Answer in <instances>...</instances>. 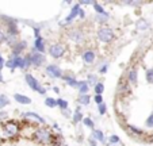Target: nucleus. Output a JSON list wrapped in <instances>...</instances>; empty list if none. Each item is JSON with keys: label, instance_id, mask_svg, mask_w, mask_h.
I'll use <instances>...</instances> for the list:
<instances>
[{"label": "nucleus", "instance_id": "f257e3e1", "mask_svg": "<svg viewBox=\"0 0 153 146\" xmlns=\"http://www.w3.org/2000/svg\"><path fill=\"white\" fill-rule=\"evenodd\" d=\"M33 138H34L35 142L41 143V145H45V146L52 145L56 141V137L46 127H37L34 130V133H33Z\"/></svg>", "mask_w": 153, "mask_h": 146}, {"label": "nucleus", "instance_id": "f03ea898", "mask_svg": "<svg viewBox=\"0 0 153 146\" xmlns=\"http://www.w3.org/2000/svg\"><path fill=\"white\" fill-rule=\"evenodd\" d=\"M1 133L6 138H16L20 133V126L15 120H8L1 125Z\"/></svg>", "mask_w": 153, "mask_h": 146}, {"label": "nucleus", "instance_id": "7ed1b4c3", "mask_svg": "<svg viewBox=\"0 0 153 146\" xmlns=\"http://www.w3.org/2000/svg\"><path fill=\"white\" fill-rule=\"evenodd\" d=\"M25 80H26L27 85H29L30 88L33 89V91L38 92V93H41V95H45V93H46V89H45L42 85H41V84H39V81H38L37 79H35L33 75H30V73H27V75L25 76Z\"/></svg>", "mask_w": 153, "mask_h": 146}, {"label": "nucleus", "instance_id": "20e7f679", "mask_svg": "<svg viewBox=\"0 0 153 146\" xmlns=\"http://www.w3.org/2000/svg\"><path fill=\"white\" fill-rule=\"evenodd\" d=\"M96 35H98V39L103 43H110L114 39V31L110 27H100Z\"/></svg>", "mask_w": 153, "mask_h": 146}, {"label": "nucleus", "instance_id": "39448f33", "mask_svg": "<svg viewBox=\"0 0 153 146\" xmlns=\"http://www.w3.org/2000/svg\"><path fill=\"white\" fill-rule=\"evenodd\" d=\"M48 52L53 58H61L67 52V47H65L64 43H53V45L49 46Z\"/></svg>", "mask_w": 153, "mask_h": 146}, {"label": "nucleus", "instance_id": "423d86ee", "mask_svg": "<svg viewBox=\"0 0 153 146\" xmlns=\"http://www.w3.org/2000/svg\"><path fill=\"white\" fill-rule=\"evenodd\" d=\"M68 37H69V39L72 42L77 43V45H81L85 41V34H84V31L81 29H72L68 33Z\"/></svg>", "mask_w": 153, "mask_h": 146}, {"label": "nucleus", "instance_id": "0eeeda50", "mask_svg": "<svg viewBox=\"0 0 153 146\" xmlns=\"http://www.w3.org/2000/svg\"><path fill=\"white\" fill-rule=\"evenodd\" d=\"M22 118L26 120H30V122H37V123H39V125H46L45 118H42L41 115L35 114V112H23Z\"/></svg>", "mask_w": 153, "mask_h": 146}, {"label": "nucleus", "instance_id": "6e6552de", "mask_svg": "<svg viewBox=\"0 0 153 146\" xmlns=\"http://www.w3.org/2000/svg\"><path fill=\"white\" fill-rule=\"evenodd\" d=\"M46 75L52 79H61L62 77V70L54 64H50L46 66Z\"/></svg>", "mask_w": 153, "mask_h": 146}, {"label": "nucleus", "instance_id": "1a4fd4ad", "mask_svg": "<svg viewBox=\"0 0 153 146\" xmlns=\"http://www.w3.org/2000/svg\"><path fill=\"white\" fill-rule=\"evenodd\" d=\"M80 4H75V6L71 8V12H69V15H68L67 18H65V20L62 22V24H69L71 22H72L73 19H76V18L79 16V12H80Z\"/></svg>", "mask_w": 153, "mask_h": 146}, {"label": "nucleus", "instance_id": "9d476101", "mask_svg": "<svg viewBox=\"0 0 153 146\" xmlns=\"http://www.w3.org/2000/svg\"><path fill=\"white\" fill-rule=\"evenodd\" d=\"M26 46H27V43L25 42V41H18V42H15V45L12 46V57L11 58L19 57L20 53L26 49Z\"/></svg>", "mask_w": 153, "mask_h": 146}, {"label": "nucleus", "instance_id": "9b49d317", "mask_svg": "<svg viewBox=\"0 0 153 146\" xmlns=\"http://www.w3.org/2000/svg\"><path fill=\"white\" fill-rule=\"evenodd\" d=\"M30 60H31V65L41 66L45 64V56L41 54V53H31L30 54Z\"/></svg>", "mask_w": 153, "mask_h": 146}, {"label": "nucleus", "instance_id": "f8f14e48", "mask_svg": "<svg viewBox=\"0 0 153 146\" xmlns=\"http://www.w3.org/2000/svg\"><path fill=\"white\" fill-rule=\"evenodd\" d=\"M126 79H127V83H129V84H131V85H136L137 81H138V75H137V69H136V68H130L129 70H127Z\"/></svg>", "mask_w": 153, "mask_h": 146}, {"label": "nucleus", "instance_id": "ddd939ff", "mask_svg": "<svg viewBox=\"0 0 153 146\" xmlns=\"http://www.w3.org/2000/svg\"><path fill=\"white\" fill-rule=\"evenodd\" d=\"M95 52L94 50H85V52L83 53V56H81V58H83V62L85 64V65H91V64L95 61Z\"/></svg>", "mask_w": 153, "mask_h": 146}, {"label": "nucleus", "instance_id": "4468645a", "mask_svg": "<svg viewBox=\"0 0 153 146\" xmlns=\"http://www.w3.org/2000/svg\"><path fill=\"white\" fill-rule=\"evenodd\" d=\"M34 50L37 53H41V54L45 52V41H43L42 37L35 38V41H34Z\"/></svg>", "mask_w": 153, "mask_h": 146}, {"label": "nucleus", "instance_id": "2eb2a0df", "mask_svg": "<svg viewBox=\"0 0 153 146\" xmlns=\"http://www.w3.org/2000/svg\"><path fill=\"white\" fill-rule=\"evenodd\" d=\"M14 99L15 102H18L19 104H30L31 103V99L26 95H22V93H15L14 95Z\"/></svg>", "mask_w": 153, "mask_h": 146}, {"label": "nucleus", "instance_id": "dca6fc26", "mask_svg": "<svg viewBox=\"0 0 153 146\" xmlns=\"http://www.w3.org/2000/svg\"><path fill=\"white\" fill-rule=\"evenodd\" d=\"M107 146H123V143L121 142V138L118 135L113 134L108 137V142H107Z\"/></svg>", "mask_w": 153, "mask_h": 146}, {"label": "nucleus", "instance_id": "f3484780", "mask_svg": "<svg viewBox=\"0 0 153 146\" xmlns=\"http://www.w3.org/2000/svg\"><path fill=\"white\" fill-rule=\"evenodd\" d=\"M77 89L80 95H88V92H90V87H88L87 81H77Z\"/></svg>", "mask_w": 153, "mask_h": 146}, {"label": "nucleus", "instance_id": "a211bd4d", "mask_svg": "<svg viewBox=\"0 0 153 146\" xmlns=\"http://www.w3.org/2000/svg\"><path fill=\"white\" fill-rule=\"evenodd\" d=\"M127 130H129V133L131 135H134V137H141V135H144V130L138 129V127L133 126V125H129V126H127Z\"/></svg>", "mask_w": 153, "mask_h": 146}, {"label": "nucleus", "instance_id": "6ab92c4d", "mask_svg": "<svg viewBox=\"0 0 153 146\" xmlns=\"http://www.w3.org/2000/svg\"><path fill=\"white\" fill-rule=\"evenodd\" d=\"M92 138L95 141H98V142H106V138H104V134L100 131V130H96V129H94V131H92Z\"/></svg>", "mask_w": 153, "mask_h": 146}, {"label": "nucleus", "instance_id": "aec40b11", "mask_svg": "<svg viewBox=\"0 0 153 146\" xmlns=\"http://www.w3.org/2000/svg\"><path fill=\"white\" fill-rule=\"evenodd\" d=\"M61 79H62V80L65 81L68 85L72 87V88H77V80H76L73 76H62Z\"/></svg>", "mask_w": 153, "mask_h": 146}, {"label": "nucleus", "instance_id": "412c9836", "mask_svg": "<svg viewBox=\"0 0 153 146\" xmlns=\"http://www.w3.org/2000/svg\"><path fill=\"white\" fill-rule=\"evenodd\" d=\"M18 27H16V22H10L8 23V35L10 37H16L18 35Z\"/></svg>", "mask_w": 153, "mask_h": 146}, {"label": "nucleus", "instance_id": "4be33fe9", "mask_svg": "<svg viewBox=\"0 0 153 146\" xmlns=\"http://www.w3.org/2000/svg\"><path fill=\"white\" fill-rule=\"evenodd\" d=\"M14 61H15V66L16 68H20V69H26L27 66H26V61H25V57H16V58H14Z\"/></svg>", "mask_w": 153, "mask_h": 146}, {"label": "nucleus", "instance_id": "5701e85b", "mask_svg": "<svg viewBox=\"0 0 153 146\" xmlns=\"http://www.w3.org/2000/svg\"><path fill=\"white\" fill-rule=\"evenodd\" d=\"M77 102H79V104L88 106V104H90V102H91V97H90V95H80V96H79V99H77Z\"/></svg>", "mask_w": 153, "mask_h": 146}, {"label": "nucleus", "instance_id": "b1692460", "mask_svg": "<svg viewBox=\"0 0 153 146\" xmlns=\"http://www.w3.org/2000/svg\"><path fill=\"white\" fill-rule=\"evenodd\" d=\"M92 6H94V8H95V11L98 12V15H104V16H108V14H107L106 11H104V8L100 6V4H98V3H94Z\"/></svg>", "mask_w": 153, "mask_h": 146}, {"label": "nucleus", "instance_id": "393cba45", "mask_svg": "<svg viewBox=\"0 0 153 146\" xmlns=\"http://www.w3.org/2000/svg\"><path fill=\"white\" fill-rule=\"evenodd\" d=\"M10 104V99L6 96V95L0 93V108H3V107H7Z\"/></svg>", "mask_w": 153, "mask_h": 146}, {"label": "nucleus", "instance_id": "a878e982", "mask_svg": "<svg viewBox=\"0 0 153 146\" xmlns=\"http://www.w3.org/2000/svg\"><path fill=\"white\" fill-rule=\"evenodd\" d=\"M148 26H149V24H148V22L146 20H144V19H141V20H138V22H137V30H138V31H144V30H146L148 29Z\"/></svg>", "mask_w": 153, "mask_h": 146}, {"label": "nucleus", "instance_id": "bb28decb", "mask_svg": "<svg viewBox=\"0 0 153 146\" xmlns=\"http://www.w3.org/2000/svg\"><path fill=\"white\" fill-rule=\"evenodd\" d=\"M45 106L49 107V108H54V107L57 106V102H56V99H53V97H46V99H45Z\"/></svg>", "mask_w": 153, "mask_h": 146}, {"label": "nucleus", "instance_id": "cd10ccee", "mask_svg": "<svg viewBox=\"0 0 153 146\" xmlns=\"http://www.w3.org/2000/svg\"><path fill=\"white\" fill-rule=\"evenodd\" d=\"M57 107L61 110V111H64V110H67L68 108V102L67 100H64V99H57Z\"/></svg>", "mask_w": 153, "mask_h": 146}, {"label": "nucleus", "instance_id": "c85d7f7f", "mask_svg": "<svg viewBox=\"0 0 153 146\" xmlns=\"http://www.w3.org/2000/svg\"><path fill=\"white\" fill-rule=\"evenodd\" d=\"M94 91H95L96 95H102L104 92V85L103 83H96L95 87H94Z\"/></svg>", "mask_w": 153, "mask_h": 146}, {"label": "nucleus", "instance_id": "c756f323", "mask_svg": "<svg viewBox=\"0 0 153 146\" xmlns=\"http://www.w3.org/2000/svg\"><path fill=\"white\" fill-rule=\"evenodd\" d=\"M83 123L85 127H88V129H92L95 127V125H94V120L91 119V118H83Z\"/></svg>", "mask_w": 153, "mask_h": 146}, {"label": "nucleus", "instance_id": "7c9ffc66", "mask_svg": "<svg viewBox=\"0 0 153 146\" xmlns=\"http://www.w3.org/2000/svg\"><path fill=\"white\" fill-rule=\"evenodd\" d=\"M73 122L75 123H79V122H83V114H81V111H75V114H73Z\"/></svg>", "mask_w": 153, "mask_h": 146}, {"label": "nucleus", "instance_id": "2f4dec72", "mask_svg": "<svg viewBox=\"0 0 153 146\" xmlns=\"http://www.w3.org/2000/svg\"><path fill=\"white\" fill-rule=\"evenodd\" d=\"M145 77H146V81L149 84H153V68H149L146 70V75H145Z\"/></svg>", "mask_w": 153, "mask_h": 146}, {"label": "nucleus", "instance_id": "473e14b6", "mask_svg": "<svg viewBox=\"0 0 153 146\" xmlns=\"http://www.w3.org/2000/svg\"><path fill=\"white\" fill-rule=\"evenodd\" d=\"M96 83H98V81H96V76L95 75H88V80H87V84H88V87H90V85L95 87Z\"/></svg>", "mask_w": 153, "mask_h": 146}, {"label": "nucleus", "instance_id": "72a5a7b5", "mask_svg": "<svg viewBox=\"0 0 153 146\" xmlns=\"http://www.w3.org/2000/svg\"><path fill=\"white\" fill-rule=\"evenodd\" d=\"M4 66H7L8 69H11V70H14L16 66H15V61H14V58H10V60H7L6 61V64H4Z\"/></svg>", "mask_w": 153, "mask_h": 146}, {"label": "nucleus", "instance_id": "f704fd0d", "mask_svg": "<svg viewBox=\"0 0 153 146\" xmlns=\"http://www.w3.org/2000/svg\"><path fill=\"white\" fill-rule=\"evenodd\" d=\"M130 87H129V83H125V81H122V83H119V87H118V91H122V92H126L129 91Z\"/></svg>", "mask_w": 153, "mask_h": 146}, {"label": "nucleus", "instance_id": "c9c22d12", "mask_svg": "<svg viewBox=\"0 0 153 146\" xmlns=\"http://www.w3.org/2000/svg\"><path fill=\"white\" fill-rule=\"evenodd\" d=\"M145 126L149 127V129H153V114H150L149 116H148L146 122H145Z\"/></svg>", "mask_w": 153, "mask_h": 146}, {"label": "nucleus", "instance_id": "e433bc0d", "mask_svg": "<svg viewBox=\"0 0 153 146\" xmlns=\"http://www.w3.org/2000/svg\"><path fill=\"white\" fill-rule=\"evenodd\" d=\"M98 111H99V114H100V115H104V114H106V111H107L106 104H104V103L99 104V106H98Z\"/></svg>", "mask_w": 153, "mask_h": 146}, {"label": "nucleus", "instance_id": "4c0bfd02", "mask_svg": "<svg viewBox=\"0 0 153 146\" xmlns=\"http://www.w3.org/2000/svg\"><path fill=\"white\" fill-rule=\"evenodd\" d=\"M107 18L108 16H104V15H96V22H99V23H104V22H107Z\"/></svg>", "mask_w": 153, "mask_h": 146}, {"label": "nucleus", "instance_id": "58836bf2", "mask_svg": "<svg viewBox=\"0 0 153 146\" xmlns=\"http://www.w3.org/2000/svg\"><path fill=\"white\" fill-rule=\"evenodd\" d=\"M94 100H95V103L99 106V104L103 103V96H102V95H95V97H94Z\"/></svg>", "mask_w": 153, "mask_h": 146}, {"label": "nucleus", "instance_id": "ea45409f", "mask_svg": "<svg viewBox=\"0 0 153 146\" xmlns=\"http://www.w3.org/2000/svg\"><path fill=\"white\" fill-rule=\"evenodd\" d=\"M6 41V33L3 31V30H0V45Z\"/></svg>", "mask_w": 153, "mask_h": 146}, {"label": "nucleus", "instance_id": "a19ab883", "mask_svg": "<svg viewBox=\"0 0 153 146\" xmlns=\"http://www.w3.org/2000/svg\"><path fill=\"white\" fill-rule=\"evenodd\" d=\"M62 115H64V116H67V118H71V116H72V114H71V111H69V110H64V111H62Z\"/></svg>", "mask_w": 153, "mask_h": 146}, {"label": "nucleus", "instance_id": "79ce46f5", "mask_svg": "<svg viewBox=\"0 0 153 146\" xmlns=\"http://www.w3.org/2000/svg\"><path fill=\"white\" fill-rule=\"evenodd\" d=\"M107 68H108V65H107V64H104V65L102 66L100 69H99V72H100V73H106V72H107Z\"/></svg>", "mask_w": 153, "mask_h": 146}, {"label": "nucleus", "instance_id": "37998d69", "mask_svg": "<svg viewBox=\"0 0 153 146\" xmlns=\"http://www.w3.org/2000/svg\"><path fill=\"white\" fill-rule=\"evenodd\" d=\"M4 64H6V61H4V58L1 57V54H0V70L4 68Z\"/></svg>", "mask_w": 153, "mask_h": 146}, {"label": "nucleus", "instance_id": "c03bdc74", "mask_svg": "<svg viewBox=\"0 0 153 146\" xmlns=\"http://www.w3.org/2000/svg\"><path fill=\"white\" fill-rule=\"evenodd\" d=\"M34 35H35V38H39L41 35H39V29L38 27H35L34 29Z\"/></svg>", "mask_w": 153, "mask_h": 146}, {"label": "nucleus", "instance_id": "a18cd8bd", "mask_svg": "<svg viewBox=\"0 0 153 146\" xmlns=\"http://www.w3.org/2000/svg\"><path fill=\"white\" fill-rule=\"evenodd\" d=\"M88 142H90V143H91V146H96V141H95V139H94V138H92V137H91V138H90V139H88Z\"/></svg>", "mask_w": 153, "mask_h": 146}, {"label": "nucleus", "instance_id": "49530a36", "mask_svg": "<svg viewBox=\"0 0 153 146\" xmlns=\"http://www.w3.org/2000/svg\"><path fill=\"white\" fill-rule=\"evenodd\" d=\"M79 16H80L81 19H83L84 16H85V14H84V11H83V10H80V12H79Z\"/></svg>", "mask_w": 153, "mask_h": 146}, {"label": "nucleus", "instance_id": "de8ad7c7", "mask_svg": "<svg viewBox=\"0 0 153 146\" xmlns=\"http://www.w3.org/2000/svg\"><path fill=\"white\" fill-rule=\"evenodd\" d=\"M3 81H4L3 80V76H1V72H0V83H3Z\"/></svg>", "mask_w": 153, "mask_h": 146}, {"label": "nucleus", "instance_id": "09e8293b", "mask_svg": "<svg viewBox=\"0 0 153 146\" xmlns=\"http://www.w3.org/2000/svg\"><path fill=\"white\" fill-rule=\"evenodd\" d=\"M0 142H1V137H0Z\"/></svg>", "mask_w": 153, "mask_h": 146}]
</instances>
